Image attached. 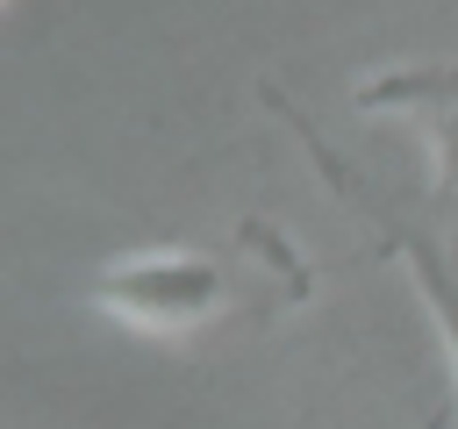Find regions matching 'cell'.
Wrapping results in <instances>:
<instances>
[{"instance_id": "2", "label": "cell", "mask_w": 458, "mask_h": 429, "mask_svg": "<svg viewBox=\"0 0 458 429\" xmlns=\"http://www.w3.org/2000/svg\"><path fill=\"white\" fill-rule=\"evenodd\" d=\"M265 100H272V114H279V122H286V129L308 143V157H315V172L329 179V193H344V200H351V207L372 222L379 250H386L394 265H408L415 293L429 300V315H437V329H444L451 372H458V236H451V243H437L429 229H415V222H408V214H401V207H394V200H386V193H379V186H372L358 164H344V157L329 150V136H322V129H315V122H308V114H301V107H293L279 86H265Z\"/></svg>"}, {"instance_id": "1", "label": "cell", "mask_w": 458, "mask_h": 429, "mask_svg": "<svg viewBox=\"0 0 458 429\" xmlns=\"http://www.w3.org/2000/svg\"><path fill=\"white\" fill-rule=\"evenodd\" d=\"M315 293L308 257L272 222H236L215 250H143L93 272L86 300L143 336H208V329H265Z\"/></svg>"}, {"instance_id": "3", "label": "cell", "mask_w": 458, "mask_h": 429, "mask_svg": "<svg viewBox=\"0 0 458 429\" xmlns=\"http://www.w3.org/2000/svg\"><path fill=\"white\" fill-rule=\"evenodd\" d=\"M358 114H394L408 129H422L429 143V172H437V200L458 207V57H429V64H386L372 79L351 86Z\"/></svg>"}]
</instances>
